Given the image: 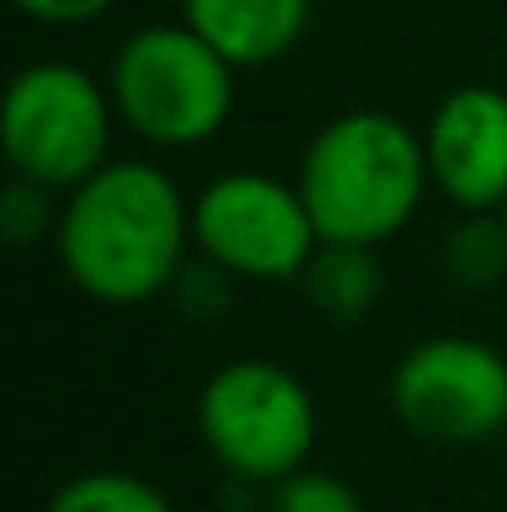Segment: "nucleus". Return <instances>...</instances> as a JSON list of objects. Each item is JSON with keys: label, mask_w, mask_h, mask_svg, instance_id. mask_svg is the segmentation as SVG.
I'll return each instance as SVG.
<instances>
[{"label": "nucleus", "mask_w": 507, "mask_h": 512, "mask_svg": "<svg viewBox=\"0 0 507 512\" xmlns=\"http://www.w3.org/2000/svg\"><path fill=\"white\" fill-rule=\"evenodd\" d=\"M189 204L150 160H110L65 194L55 219V254L65 279L95 304H145L179 279Z\"/></svg>", "instance_id": "obj_1"}, {"label": "nucleus", "mask_w": 507, "mask_h": 512, "mask_svg": "<svg viewBox=\"0 0 507 512\" xmlns=\"http://www.w3.org/2000/svg\"><path fill=\"white\" fill-rule=\"evenodd\" d=\"M294 184L324 244L378 249L408 229L433 174L423 135L388 110H348L309 140Z\"/></svg>", "instance_id": "obj_2"}, {"label": "nucleus", "mask_w": 507, "mask_h": 512, "mask_svg": "<svg viewBox=\"0 0 507 512\" xmlns=\"http://www.w3.org/2000/svg\"><path fill=\"white\" fill-rule=\"evenodd\" d=\"M234 65L184 20L140 25L110 60V100L145 145L189 150L214 140L234 115Z\"/></svg>", "instance_id": "obj_3"}, {"label": "nucleus", "mask_w": 507, "mask_h": 512, "mask_svg": "<svg viewBox=\"0 0 507 512\" xmlns=\"http://www.w3.org/2000/svg\"><path fill=\"white\" fill-rule=\"evenodd\" d=\"M199 438L234 478L274 488L309 468L319 408L299 373L269 358H234L199 393Z\"/></svg>", "instance_id": "obj_4"}, {"label": "nucleus", "mask_w": 507, "mask_h": 512, "mask_svg": "<svg viewBox=\"0 0 507 512\" xmlns=\"http://www.w3.org/2000/svg\"><path fill=\"white\" fill-rule=\"evenodd\" d=\"M5 160L15 179L35 189H80L110 165L115 100L110 85L85 75L70 60L25 65L5 90Z\"/></svg>", "instance_id": "obj_5"}, {"label": "nucleus", "mask_w": 507, "mask_h": 512, "mask_svg": "<svg viewBox=\"0 0 507 512\" xmlns=\"http://www.w3.org/2000/svg\"><path fill=\"white\" fill-rule=\"evenodd\" d=\"M189 229L209 269L254 284L304 279L324 244L299 184L259 170H229L209 179L189 204Z\"/></svg>", "instance_id": "obj_6"}, {"label": "nucleus", "mask_w": 507, "mask_h": 512, "mask_svg": "<svg viewBox=\"0 0 507 512\" xmlns=\"http://www.w3.org/2000/svg\"><path fill=\"white\" fill-rule=\"evenodd\" d=\"M388 398L398 423L428 443H488L507 428V358L468 334L423 339L398 358Z\"/></svg>", "instance_id": "obj_7"}, {"label": "nucleus", "mask_w": 507, "mask_h": 512, "mask_svg": "<svg viewBox=\"0 0 507 512\" xmlns=\"http://www.w3.org/2000/svg\"><path fill=\"white\" fill-rule=\"evenodd\" d=\"M428 174L468 214H493L507 204V95L493 85L453 90L428 130Z\"/></svg>", "instance_id": "obj_8"}, {"label": "nucleus", "mask_w": 507, "mask_h": 512, "mask_svg": "<svg viewBox=\"0 0 507 512\" xmlns=\"http://www.w3.org/2000/svg\"><path fill=\"white\" fill-rule=\"evenodd\" d=\"M314 0H179L189 30H199L234 70L284 60L309 30Z\"/></svg>", "instance_id": "obj_9"}, {"label": "nucleus", "mask_w": 507, "mask_h": 512, "mask_svg": "<svg viewBox=\"0 0 507 512\" xmlns=\"http://www.w3.org/2000/svg\"><path fill=\"white\" fill-rule=\"evenodd\" d=\"M304 284L314 294V304L338 319V324H353L373 309L378 299V259L373 249H353V244H319L314 264L304 269Z\"/></svg>", "instance_id": "obj_10"}, {"label": "nucleus", "mask_w": 507, "mask_h": 512, "mask_svg": "<svg viewBox=\"0 0 507 512\" xmlns=\"http://www.w3.org/2000/svg\"><path fill=\"white\" fill-rule=\"evenodd\" d=\"M45 512H174V503H169L165 488H155L140 473L95 468V473L60 483Z\"/></svg>", "instance_id": "obj_11"}, {"label": "nucleus", "mask_w": 507, "mask_h": 512, "mask_svg": "<svg viewBox=\"0 0 507 512\" xmlns=\"http://www.w3.org/2000/svg\"><path fill=\"white\" fill-rule=\"evenodd\" d=\"M448 269L463 284H498L507 274V224L473 214L468 224H458V234L448 239Z\"/></svg>", "instance_id": "obj_12"}, {"label": "nucleus", "mask_w": 507, "mask_h": 512, "mask_svg": "<svg viewBox=\"0 0 507 512\" xmlns=\"http://www.w3.org/2000/svg\"><path fill=\"white\" fill-rule=\"evenodd\" d=\"M269 512H363V498H358L343 478H334V473L299 468L294 478L274 483Z\"/></svg>", "instance_id": "obj_13"}, {"label": "nucleus", "mask_w": 507, "mask_h": 512, "mask_svg": "<svg viewBox=\"0 0 507 512\" xmlns=\"http://www.w3.org/2000/svg\"><path fill=\"white\" fill-rule=\"evenodd\" d=\"M10 5L40 25H85V20H100L115 0H10Z\"/></svg>", "instance_id": "obj_14"}, {"label": "nucleus", "mask_w": 507, "mask_h": 512, "mask_svg": "<svg viewBox=\"0 0 507 512\" xmlns=\"http://www.w3.org/2000/svg\"><path fill=\"white\" fill-rule=\"evenodd\" d=\"M498 214H503V224H507V204H503V209H498Z\"/></svg>", "instance_id": "obj_15"}]
</instances>
